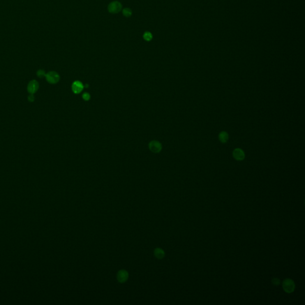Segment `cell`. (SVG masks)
Instances as JSON below:
<instances>
[{
    "mask_svg": "<svg viewBox=\"0 0 305 305\" xmlns=\"http://www.w3.org/2000/svg\"><path fill=\"white\" fill-rule=\"evenodd\" d=\"M122 9L121 3L119 1H115L110 2L108 6V10L110 13L116 14L119 13Z\"/></svg>",
    "mask_w": 305,
    "mask_h": 305,
    "instance_id": "1",
    "label": "cell"
},
{
    "mask_svg": "<svg viewBox=\"0 0 305 305\" xmlns=\"http://www.w3.org/2000/svg\"><path fill=\"white\" fill-rule=\"evenodd\" d=\"M117 278L120 283H124L128 278V273L125 270H120L117 274Z\"/></svg>",
    "mask_w": 305,
    "mask_h": 305,
    "instance_id": "8",
    "label": "cell"
},
{
    "mask_svg": "<svg viewBox=\"0 0 305 305\" xmlns=\"http://www.w3.org/2000/svg\"><path fill=\"white\" fill-rule=\"evenodd\" d=\"M39 88V84L37 81L35 80L31 81L27 85V91L31 94H33L35 93L37 90H38Z\"/></svg>",
    "mask_w": 305,
    "mask_h": 305,
    "instance_id": "6",
    "label": "cell"
},
{
    "mask_svg": "<svg viewBox=\"0 0 305 305\" xmlns=\"http://www.w3.org/2000/svg\"><path fill=\"white\" fill-rule=\"evenodd\" d=\"M45 75H46V74H45V72H44V71H43V70H39V71H38V72H37V75H38V76L40 77V78H42V77H43V76H45Z\"/></svg>",
    "mask_w": 305,
    "mask_h": 305,
    "instance_id": "14",
    "label": "cell"
},
{
    "mask_svg": "<svg viewBox=\"0 0 305 305\" xmlns=\"http://www.w3.org/2000/svg\"><path fill=\"white\" fill-rule=\"evenodd\" d=\"M82 98H83V99L85 101H89L90 99H91V96H90V94L89 93H88V92H85V93L82 95Z\"/></svg>",
    "mask_w": 305,
    "mask_h": 305,
    "instance_id": "13",
    "label": "cell"
},
{
    "mask_svg": "<svg viewBox=\"0 0 305 305\" xmlns=\"http://www.w3.org/2000/svg\"><path fill=\"white\" fill-rule=\"evenodd\" d=\"M154 255L158 259H162L165 256V252L161 249L157 248L154 250Z\"/></svg>",
    "mask_w": 305,
    "mask_h": 305,
    "instance_id": "10",
    "label": "cell"
},
{
    "mask_svg": "<svg viewBox=\"0 0 305 305\" xmlns=\"http://www.w3.org/2000/svg\"><path fill=\"white\" fill-rule=\"evenodd\" d=\"M228 138H229V135L227 132L225 131H222L219 135V141L222 143H225L228 141Z\"/></svg>",
    "mask_w": 305,
    "mask_h": 305,
    "instance_id": "9",
    "label": "cell"
},
{
    "mask_svg": "<svg viewBox=\"0 0 305 305\" xmlns=\"http://www.w3.org/2000/svg\"><path fill=\"white\" fill-rule=\"evenodd\" d=\"M283 287L286 292L290 293L294 291L295 288V284L292 279H286L283 283Z\"/></svg>",
    "mask_w": 305,
    "mask_h": 305,
    "instance_id": "3",
    "label": "cell"
},
{
    "mask_svg": "<svg viewBox=\"0 0 305 305\" xmlns=\"http://www.w3.org/2000/svg\"><path fill=\"white\" fill-rule=\"evenodd\" d=\"M233 157L237 161H242L245 158V153L240 148H236L234 150Z\"/></svg>",
    "mask_w": 305,
    "mask_h": 305,
    "instance_id": "7",
    "label": "cell"
},
{
    "mask_svg": "<svg viewBox=\"0 0 305 305\" xmlns=\"http://www.w3.org/2000/svg\"><path fill=\"white\" fill-rule=\"evenodd\" d=\"M143 38L146 41H150L152 39V35L150 32H145L144 34Z\"/></svg>",
    "mask_w": 305,
    "mask_h": 305,
    "instance_id": "11",
    "label": "cell"
},
{
    "mask_svg": "<svg viewBox=\"0 0 305 305\" xmlns=\"http://www.w3.org/2000/svg\"><path fill=\"white\" fill-rule=\"evenodd\" d=\"M150 150L154 153H158L161 152L162 149V144L158 141L153 140L148 144Z\"/></svg>",
    "mask_w": 305,
    "mask_h": 305,
    "instance_id": "4",
    "label": "cell"
},
{
    "mask_svg": "<svg viewBox=\"0 0 305 305\" xmlns=\"http://www.w3.org/2000/svg\"><path fill=\"white\" fill-rule=\"evenodd\" d=\"M83 88H84V85H83V83L81 82V81H75L72 83V91L76 94H78L81 93V92L83 90Z\"/></svg>",
    "mask_w": 305,
    "mask_h": 305,
    "instance_id": "5",
    "label": "cell"
},
{
    "mask_svg": "<svg viewBox=\"0 0 305 305\" xmlns=\"http://www.w3.org/2000/svg\"><path fill=\"white\" fill-rule=\"evenodd\" d=\"M28 100L30 101H33L34 100V97L32 96V95H30L29 97H28Z\"/></svg>",
    "mask_w": 305,
    "mask_h": 305,
    "instance_id": "16",
    "label": "cell"
},
{
    "mask_svg": "<svg viewBox=\"0 0 305 305\" xmlns=\"http://www.w3.org/2000/svg\"><path fill=\"white\" fill-rule=\"evenodd\" d=\"M122 13H123L124 16H125L126 18H129V17L132 16V10L130 9L125 8L122 10Z\"/></svg>",
    "mask_w": 305,
    "mask_h": 305,
    "instance_id": "12",
    "label": "cell"
},
{
    "mask_svg": "<svg viewBox=\"0 0 305 305\" xmlns=\"http://www.w3.org/2000/svg\"><path fill=\"white\" fill-rule=\"evenodd\" d=\"M45 78L47 81L51 84H55L60 81V76L59 73L54 71H51L47 73L45 75Z\"/></svg>",
    "mask_w": 305,
    "mask_h": 305,
    "instance_id": "2",
    "label": "cell"
},
{
    "mask_svg": "<svg viewBox=\"0 0 305 305\" xmlns=\"http://www.w3.org/2000/svg\"><path fill=\"white\" fill-rule=\"evenodd\" d=\"M272 283H273L274 285H277V286L278 285V284L280 283V281H279V279H278V278H276L273 279V280H272Z\"/></svg>",
    "mask_w": 305,
    "mask_h": 305,
    "instance_id": "15",
    "label": "cell"
}]
</instances>
